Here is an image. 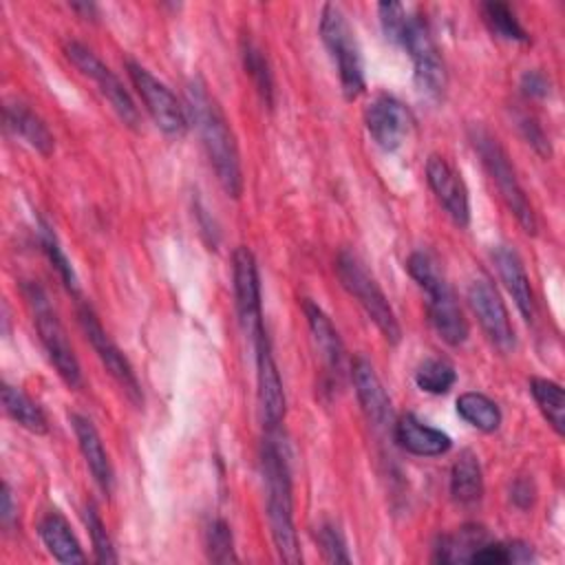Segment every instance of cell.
<instances>
[{"label":"cell","instance_id":"17","mask_svg":"<svg viewBox=\"0 0 565 565\" xmlns=\"http://www.w3.org/2000/svg\"><path fill=\"white\" fill-rule=\"evenodd\" d=\"M351 380L358 395V402L362 406V413L366 415L369 424L375 428H386L393 424V406L391 397L375 373L373 364L364 355H355L351 362Z\"/></svg>","mask_w":565,"mask_h":565},{"label":"cell","instance_id":"16","mask_svg":"<svg viewBox=\"0 0 565 565\" xmlns=\"http://www.w3.org/2000/svg\"><path fill=\"white\" fill-rule=\"evenodd\" d=\"M426 181L452 223L466 227L470 223V199L461 174L444 157L430 154L426 161Z\"/></svg>","mask_w":565,"mask_h":565},{"label":"cell","instance_id":"29","mask_svg":"<svg viewBox=\"0 0 565 565\" xmlns=\"http://www.w3.org/2000/svg\"><path fill=\"white\" fill-rule=\"evenodd\" d=\"M530 393L547 419V424L554 428L556 435L565 433V395L561 384L547 380V377H532L530 380Z\"/></svg>","mask_w":565,"mask_h":565},{"label":"cell","instance_id":"33","mask_svg":"<svg viewBox=\"0 0 565 565\" xmlns=\"http://www.w3.org/2000/svg\"><path fill=\"white\" fill-rule=\"evenodd\" d=\"M205 550L207 558L214 563H234L238 561L234 552L232 530L223 519H214L205 530Z\"/></svg>","mask_w":565,"mask_h":565},{"label":"cell","instance_id":"14","mask_svg":"<svg viewBox=\"0 0 565 565\" xmlns=\"http://www.w3.org/2000/svg\"><path fill=\"white\" fill-rule=\"evenodd\" d=\"M254 351H256V393H258V408H260V419L267 433H278L285 413H287V397L282 388V380L271 353V344L267 338V331L258 333L254 340Z\"/></svg>","mask_w":565,"mask_h":565},{"label":"cell","instance_id":"6","mask_svg":"<svg viewBox=\"0 0 565 565\" xmlns=\"http://www.w3.org/2000/svg\"><path fill=\"white\" fill-rule=\"evenodd\" d=\"M470 141L475 152L479 154L486 172L494 181L501 199L505 201L508 210L514 214L519 225L527 232H536V216L532 210V203L525 196V190L519 183V177L514 172V166L505 152V148L499 143L497 137H492L488 130L475 126L470 128Z\"/></svg>","mask_w":565,"mask_h":565},{"label":"cell","instance_id":"21","mask_svg":"<svg viewBox=\"0 0 565 565\" xmlns=\"http://www.w3.org/2000/svg\"><path fill=\"white\" fill-rule=\"evenodd\" d=\"M68 419H71L79 452H82L95 483L102 488L104 494H110L115 488V472H113V463L108 459V452L104 448V441H102L95 424L79 413H73Z\"/></svg>","mask_w":565,"mask_h":565},{"label":"cell","instance_id":"5","mask_svg":"<svg viewBox=\"0 0 565 565\" xmlns=\"http://www.w3.org/2000/svg\"><path fill=\"white\" fill-rule=\"evenodd\" d=\"M320 38L338 68L344 99H358L364 88V62L355 33L338 4H324L320 11Z\"/></svg>","mask_w":565,"mask_h":565},{"label":"cell","instance_id":"2","mask_svg":"<svg viewBox=\"0 0 565 565\" xmlns=\"http://www.w3.org/2000/svg\"><path fill=\"white\" fill-rule=\"evenodd\" d=\"M260 472L265 483V505L269 532L278 556L285 563H300L302 554L298 547V534L294 523V494L291 472L285 446L280 444V430L267 433L260 446Z\"/></svg>","mask_w":565,"mask_h":565},{"label":"cell","instance_id":"13","mask_svg":"<svg viewBox=\"0 0 565 565\" xmlns=\"http://www.w3.org/2000/svg\"><path fill=\"white\" fill-rule=\"evenodd\" d=\"M468 305L472 309V313L477 316L483 333L488 335V340L501 351V353H510L516 347V335H514V327L508 313L505 302L501 300L497 287L490 282V278L481 276L475 278L468 287Z\"/></svg>","mask_w":565,"mask_h":565},{"label":"cell","instance_id":"35","mask_svg":"<svg viewBox=\"0 0 565 565\" xmlns=\"http://www.w3.org/2000/svg\"><path fill=\"white\" fill-rule=\"evenodd\" d=\"M316 541L320 545V552L324 554V558L329 563H349V550H347V541L340 532V527L331 521H322L316 527Z\"/></svg>","mask_w":565,"mask_h":565},{"label":"cell","instance_id":"27","mask_svg":"<svg viewBox=\"0 0 565 565\" xmlns=\"http://www.w3.org/2000/svg\"><path fill=\"white\" fill-rule=\"evenodd\" d=\"M459 417L481 433H494L501 426V411L494 399L483 393L468 391L457 397Z\"/></svg>","mask_w":565,"mask_h":565},{"label":"cell","instance_id":"15","mask_svg":"<svg viewBox=\"0 0 565 565\" xmlns=\"http://www.w3.org/2000/svg\"><path fill=\"white\" fill-rule=\"evenodd\" d=\"M364 124L371 139L384 152H393L406 141L413 128V115L397 97L382 93L369 102L364 110Z\"/></svg>","mask_w":565,"mask_h":565},{"label":"cell","instance_id":"4","mask_svg":"<svg viewBox=\"0 0 565 565\" xmlns=\"http://www.w3.org/2000/svg\"><path fill=\"white\" fill-rule=\"evenodd\" d=\"M22 296L31 309L40 342L51 360V364L55 366L57 375L64 380L66 386L71 388H82L84 377H82V366L77 362V355L68 342V335L55 313V309L51 307V300L46 296V291L33 282V280H24L20 285Z\"/></svg>","mask_w":565,"mask_h":565},{"label":"cell","instance_id":"26","mask_svg":"<svg viewBox=\"0 0 565 565\" xmlns=\"http://www.w3.org/2000/svg\"><path fill=\"white\" fill-rule=\"evenodd\" d=\"M2 406L4 413L24 430L35 435H44L49 430L44 411L24 391L11 384H2Z\"/></svg>","mask_w":565,"mask_h":565},{"label":"cell","instance_id":"28","mask_svg":"<svg viewBox=\"0 0 565 565\" xmlns=\"http://www.w3.org/2000/svg\"><path fill=\"white\" fill-rule=\"evenodd\" d=\"M241 57H243L245 73L249 75L256 93L260 95V99L265 102L267 108H274V95H276L274 73H271V66H269L263 49L256 42H252L249 38H243Z\"/></svg>","mask_w":565,"mask_h":565},{"label":"cell","instance_id":"10","mask_svg":"<svg viewBox=\"0 0 565 565\" xmlns=\"http://www.w3.org/2000/svg\"><path fill=\"white\" fill-rule=\"evenodd\" d=\"M77 318H79V327H82L86 340L95 349V353H97L99 362L104 364V369L108 371V375L117 382V386L124 391L128 402L132 406L141 408L143 391H141V384L137 380V373H135L132 364L128 362V358L121 353V349L110 340V335L102 327V322H99L97 313L93 311V307L82 302L79 309H77Z\"/></svg>","mask_w":565,"mask_h":565},{"label":"cell","instance_id":"24","mask_svg":"<svg viewBox=\"0 0 565 565\" xmlns=\"http://www.w3.org/2000/svg\"><path fill=\"white\" fill-rule=\"evenodd\" d=\"M490 541V534L479 523H466L455 532H446L437 536L433 561L437 563H470L472 554Z\"/></svg>","mask_w":565,"mask_h":565},{"label":"cell","instance_id":"8","mask_svg":"<svg viewBox=\"0 0 565 565\" xmlns=\"http://www.w3.org/2000/svg\"><path fill=\"white\" fill-rule=\"evenodd\" d=\"M411 60H413V79L415 86L430 99H441L448 84L446 64L441 60V53L433 40V33L428 29V22L419 13H411L408 22L402 31V38L397 42Z\"/></svg>","mask_w":565,"mask_h":565},{"label":"cell","instance_id":"40","mask_svg":"<svg viewBox=\"0 0 565 565\" xmlns=\"http://www.w3.org/2000/svg\"><path fill=\"white\" fill-rule=\"evenodd\" d=\"M15 503H13V494H11V488L9 483L2 486V499H0V523L4 530H11L13 527V521H15Z\"/></svg>","mask_w":565,"mask_h":565},{"label":"cell","instance_id":"1","mask_svg":"<svg viewBox=\"0 0 565 565\" xmlns=\"http://www.w3.org/2000/svg\"><path fill=\"white\" fill-rule=\"evenodd\" d=\"M185 110L201 137L203 150L223 192L232 199H238L243 192V168L238 146L227 117L223 115L221 106L210 95L201 77L190 79L185 86Z\"/></svg>","mask_w":565,"mask_h":565},{"label":"cell","instance_id":"39","mask_svg":"<svg viewBox=\"0 0 565 565\" xmlns=\"http://www.w3.org/2000/svg\"><path fill=\"white\" fill-rule=\"evenodd\" d=\"M534 494H536V490H534V483H532V481H527V479H516V481L512 483L510 499H512V503H514L516 508H521V510L530 508V505L534 503Z\"/></svg>","mask_w":565,"mask_h":565},{"label":"cell","instance_id":"23","mask_svg":"<svg viewBox=\"0 0 565 565\" xmlns=\"http://www.w3.org/2000/svg\"><path fill=\"white\" fill-rule=\"evenodd\" d=\"M38 534L44 543V547L49 550V554L64 563V565H71V563H84L86 556L79 547V541L77 536L73 534L68 521L60 514V512H49L42 516L40 525H38Z\"/></svg>","mask_w":565,"mask_h":565},{"label":"cell","instance_id":"31","mask_svg":"<svg viewBox=\"0 0 565 565\" xmlns=\"http://www.w3.org/2000/svg\"><path fill=\"white\" fill-rule=\"evenodd\" d=\"M457 382V371L448 360L426 358L415 371V384L430 395H444Z\"/></svg>","mask_w":565,"mask_h":565},{"label":"cell","instance_id":"34","mask_svg":"<svg viewBox=\"0 0 565 565\" xmlns=\"http://www.w3.org/2000/svg\"><path fill=\"white\" fill-rule=\"evenodd\" d=\"M84 523H86V530L90 534V543H93V550H95V558L97 563H117V552L113 547V541L106 532V525L99 516V512L95 510L93 503H86L84 512Z\"/></svg>","mask_w":565,"mask_h":565},{"label":"cell","instance_id":"19","mask_svg":"<svg viewBox=\"0 0 565 565\" xmlns=\"http://www.w3.org/2000/svg\"><path fill=\"white\" fill-rule=\"evenodd\" d=\"M393 437L399 448L415 457H439L452 446V439L444 430L424 424L413 413H404L393 422Z\"/></svg>","mask_w":565,"mask_h":565},{"label":"cell","instance_id":"25","mask_svg":"<svg viewBox=\"0 0 565 565\" xmlns=\"http://www.w3.org/2000/svg\"><path fill=\"white\" fill-rule=\"evenodd\" d=\"M483 494V475L475 452L463 450L450 470V497L459 505H475Z\"/></svg>","mask_w":565,"mask_h":565},{"label":"cell","instance_id":"20","mask_svg":"<svg viewBox=\"0 0 565 565\" xmlns=\"http://www.w3.org/2000/svg\"><path fill=\"white\" fill-rule=\"evenodd\" d=\"M492 260H494L499 278L505 285L508 294L512 296L519 313L523 316L525 322H532L534 313H536V305H534L532 285H530V278H527V271L523 267L521 256L516 254L514 247L497 245L492 249Z\"/></svg>","mask_w":565,"mask_h":565},{"label":"cell","instance_id":"22","mask_svg":"<svg viewBox=\"0 0 565 565\" xmlns=\"http://www.w3.org/2000/svg\"><path fill=\"white\" fill-rule=\"evenodd\" d=\"M4 124L7 128L20 137L26 146H31L42 157H51L55 150V137L49 130V126L42 121L40 115H35L29 106L15 102L4 106Z\"/></svg>","mask_w":565,"mask_h":565},{"label":"cell","instance_id":"7","mask_svg":"<svg viewBox=\"0 0 565 565\" xmlns=\"http://www.w3.org/2000/svg\"><path fill=\"white\" fill-rule=\"evenodd\" d=\"M335 274H338L342 287L358 300V305L364 309V313L380 329L384 340L391 344H397L402 340V327L397 322V316H395L386 294L382 291L380 282L364 267V263L353 252L344 249L335 258Z\"/></svg>","mask_w":565,"mask_h":565},{"label":"cell","instance_id":"3","mask_svg":"<svg viewBox=\"0 0 565 565\" xmlns=\"http://www.w3.org/2000/svg\"><path fill=\"white\" fill-rule=\"evenodd\" d=\"M406 269L411 278L426 291V311L437 335L450 347L463 344L470 327L437 258L424 249H417L408 256Z\"/></svg>","mask_w":565,"mask_h":565},{"label":"cell","instance_id":"11","mask_svg":"<svg viewBox=\"0 0 565 565\" xmlns=\"http://www.w3.org/2000/svg\"><path fill=\"white\" fill-rule=\"evenodd\" d=\"M64 55L84 77L93 79V84L97 86L102 97L110 104V108L117 113V117L128 128L139 126V110H137L130 93L124 88L121 79L86 44L71 40L64 44Z\"/></svg>","mask_w":565,"mask_h":565},{"label":"cell","instance_id":"32","mask_svg":"<svg viewBox=\"0 0 565 565\" xmlns=\"http://www.w3.org/2000/svg\"><path fill=\"white\" fill-rule=\"evenodd\" d=\"M40 245H42V252L46 254L49 263L55 267V271L60 274L64 287L68 291H77V276H75V269L64 252V247L60 245L53 227L46 223V221H40Z\"/></svg>","mask_w":565,"mask_h":565},{"label":"cell","instance_id":"30","mask_svg":"<svg viewBox=\"0 0 565 565\" xmlns=\"http://www.w3.org/2000/svg\"><path fill=\"white\" fill-rule=\"evenodd\" d=\"M481 15L492 35L508 40V42H527L530 40L527 31L521 26V22H519L516 13L510 9V4L499 2V0L483 2Z\"/></svg>","mask_w":565,"mask_h":565},{"label":"cell","instance_id":"18","mask_svg":"<svg viewBox=\"0 0 565 565\" xmlns=\"http://www.w3.org/2000/svg\"><path fill=\"white\" fill-rule=\"evenodd\" d=\"M302 311L307 318V327H309L313 347L320 353V360L327 369V375L335 384H340L342 373H344V344H342L331 318L309 298L302 300Z\"/></svg>","mask_w":565,"mask_h":565},{"label":"cell","instance_id":"9","mask_svg":"<svg viewBox=\"0 0 565 565\" xmlns=\"http://www.w3.org/2000/svg\"><path fill=\"white\" fill-rule=\"evenodd\" d=\"M126 71L157 128L168 137H183L188 132L190 117L185 106H181V102L177 99V95L135 60H126Z\"/></svg>","mask_w":565,"mask_h":565},{"label":"cell","instance_id":"36","mask_svg":"<svg viewBox=\"0 0 565 565\" xmlns=\"http://www.w3.org/2000/svg\"><path fill=\"white\" fill-rule=\"evenodd\" d=\"M377 13H380V24H382V31H384L386 40L397 44L399 38H402L404 26L408 22L411 11L402 2H380Z\"/></svg>","mask_w":565,"mask_h":565},{"label":"cell","instance_id":"38","mask_svg":"<svg viewBox=\"0 0 565 565\" xmlns=\"http://www.w3.org/2000/svg\"><path fill=\"white\" fill-rule=\"evenodd\" d=\"M519 86H521V93H523L525 97H534V99H543V97H547V93H550V79H547L541 71H536V68L525 71V73L521 75Z\"/></svg>","mask_w":565,"mask_h":565},{"label":"cell","instance_id":"12","mask_svg":"<svg viewBox=\"0 0 565 565\" xmlns=\"http://www.w3.org/2000/svg\"><path fill=\"white\" fill-rule=\"evenodd\" d=\"M232 280L236 313L243 331L254 340L265 331L263 324V300H260V276L258 265L249 247L241 245L232 254Z\"/></svg>","mask_w":565,"mask_h":565},{"label":"cell","instance_id":"37","mask_svg":"<svg viewBox=\"0 0 565 565\" xmlns=\"http://www.w3.org/2000/svg\"><path fill=\"white\" fill-rule=\"evenodd\" d=\"M519 130L523 132L525 141L541 154V157H550L552 154V148H550V139L545 137L541 124L530 117V115H521L519 117Z\"/></svg>","mask_w":565,"mask_h":565}]
</instances>
